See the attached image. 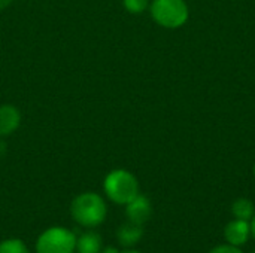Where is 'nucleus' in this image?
<instances>
[{"instance_id": "obj_17", "label": "nucleus", "mask_w": 255, "mask_h": 253, "mask_svg": "<svg viewBox=\"0 0 255 253\" xmlns=\"http://www.w3.org/2000/svg\"><path fill=\"white\" fill-rule=\"evenodd\" d=\"M121 253H143V252H140V251H136V249H124V251H121Z\"/></svg>"}, {"instance_id": "obj_2", "label": "nucleus", "mask_w": 255, "mask_h": 253, "mask_svg": "<svg viewBox=\"0 0 255 253\" xmlns=\"http://www.w3.org/2000/svg\"><path fill=\"white\" fill-rule=\"evenodd\" d=\"M103 192L115 204L126 206L140 191L136 176L126 169H115L109 171L103 180Z\"/></svg>"}, {"instance_id": "obj_9", "label": "nucleus", "mask_w": 255, "mask_h": 253, "mask_svg": "<svg viewBox=\"0 0 255 253\" xmlns=\"http://www.w3.org/2000/svg\"><path fill=\"white\" fill-rule=\"evenodd\" d=\"M102 249H103V240L93 230H88L82 233L79 237H76L75 253H102Z\"/></svg>"}, {"instance_id": "obj_11", "label": "nucleus", "mask_w": 255, "mask_h": 253, "mask_svg": "<svg viewBox=\"0 0 255 253\" xmlns=\"http://www.w3.org/2000/svg\"><path fill=\"white\" fill-rule=\"evenodd\" d=\"M0 253H30L21 239H6L0 242Z\"/></svg>"}, {"instance_id": "obj_16", "label": "nucleus", "mask_w": 255, "mask_h": 253, "mask_svg": "<svg viewBox=\"0 0 255 253\" xmlns=\"http://www.w3.org/2000/svg\"><path fill=\"white\" fill-rule=\"evenodd\" d=\"M251 236L255 239V216L251 219Z\"/></svg>"}, {"instance_id": "obj_3", "label": "nucleus", "mask_w": 255, "mask_h": 253, "mask_svg": "<svg viewBox=\"0 0 255 253\" xmlns=\"http://www.w3.org/2000/svg\"><path fill=\"white\" fill-rule=\"evenodd\" d=\"M149 10L152 19L164 28H179L190 16L185 0H152Z\"/></svg>"}, {"instance_id": "obj_14", "label": "nucleus", "mask_w": 255, "mask_h": 253, "mask_svg": "<svg viewBox=\"0 0 255 253\" xmlns=\"http://www.w3.org/2000/svg\"><path fill=\"white\" fill-rule=\"evenodd\" d=\"M102 253H121V251L115 246H108V248H103Z\"/></svg>"}, {"instance_id": "obj_15", "label": "nucleus", "mask_w": 255, "mask_h": 253, "mask_svg": "<svg viewBox=\"0 0 255 253\" xmlns=\"http://www.w3.org/2000/svg\"><path fill=\"white\" fill-rule=\"evenodd\" d=\"M13 0H0V9H4V7H7L10 3H12Z\"/></svg>"}, {"instance_id": "obj_6", "label": "nucleus", "mask_w": 255, "mask_h": 253, "mask_svg": "<svg viewBox=\"0 0 255 253\" xmlns=\"http://www.w3.org/2000/svg\"><path fill=\"white\" fill-rule=\"evenodd\" d=\"M224 237L229 245L233 246H244L250 237H251V224L250 221H242V219H233L226 225L224 230Z\"/></svg>"}, {"instance_id": "obj_8", "label": "nucleus", "mask_w": 255, "mask_h": 253, "mask_svg": "<svg viewBox=\"0 0 255 253\" xmlns=\"http://www.w3.org/2000/svg\"><path fill=\"white\" fill-rule=\"evenodd\" d=\"M21 124V113L12 104L0 106V137L10 136Z\"/></svg>"}, {"instance_id": "obj_12", "label": "nucleus", "mask_w": 255, "mask_h": 253, "mask_svg": "<svg viewBox=\"0 0 255 253\" xmlns=\"http://www.w3.org/2000/svg\"><path fill=\"white\" fill-rule=\"evenodd\" d=\"M123 4L127 12L139 15L149 6V0H123Z\"/></svg>"}, {"instance_id": "obj_7", "label": "nucleus", "mask_w": 255, "mask_h": 253, "mask_svg": "<svg viewBox=\"0 0 255 253\" xmlns=\"http://www.w3.org/2000/svg\"><path fill=\"white\" fill-rule=\"evenodd\" d=\"M143 237V225L134 224V222H124L117 230V242L124 249L134 248Z\"/></svg>"}, {"instance_id": "obj_13", "label": "nucleus", "mask_w": 255, "mask_h": 253, "mask_svg": "<svg viewBox=\"0 0 255 253\" xmlns=\"http://www.w3.org/2000/svg\"><path fill=\"white\" fill-rule=\"evenodd\" d=\"M209 253H244L241 251V248L238 246H233V245H220V246H215Z\"/></svg>"}, {"instance_id": "obj_1", "label": "nucleus", "mask_w": 255, "mask_h": 253, "mask_svg": "<svg viewBox=\"0 0 255 253\" xmlns=\"http://www.w3.org/2000/svg\"><path fill=\"white\" fill-rule=\"evenodd\" d=\"M70 216L82 228L93 230L106 221L108 204L105 198L96 192H82L73 198L70 204Z\"/></svg>"}, {"instance_id": "obj_19", "label": "nucleus", "mask_w": 255, "mask_h": 253, "mask_svg": "<svg viewBox=\"0 0 255 253\" xmlns=\"http://www.w3.org/2000/svg\"><path fill=\"white\" fill-rule=\"evenodd\" d=\"M253 253H255V251H254V252H253Z\"/></svg>"}, {"instance_id": "obj_4", "label": "nucleus", "mask_w": 255, "mask_h": 253, "mask_svg": "<svg viewBox=\"0 0 255 253\" xmlns=\"http://www.w3.org/2000/svg\"><path fill=\"white\" fill-rule=\"evenodd\" d=\"M36 253H75L76 236L66 227H49L36 240Z\"/></svg>"}, {"instance_id": "obj_10", "label": "nucleus", "mask_w": 255, "mask_h": 253, "mask_svg": "<svg viewBox=\"0 0 255 253\" xmlns=\"http://www.w3.org/2000/svg\"><path fill=\"white\" fill-rule=\"evenodd\" d=\"M232 213L235 219H242V221H250L255 216L254 203L248 198H239L233 203L232 206Z\"/></svg>"}, {"instance_id": "obj_5", "label": "nucleus", "mask_w": 255, "mask_h": 253, "mask_svg": "<svg viewBox=\"0 0 255 253\" xmlns=\"http://www.w3.org/2000/svg\"><path fill=\"white\" fill-rule=\"evenodd\" d=\"M151 215H152L151 201L146 195L140 192L130 203L126 204V216H127V221L130 222L145 225L149 221Z\"/></svg>"}, {"instance_id": "obj_18", "label": "nucleus", "mask_w": 255, "mask_h": 253, "mask_svg": "<svg viewBox=\"0 0 255 253\" xmlns=\"http://www.w3.org/2000/svg\"><path fill=\"white\" fill-rule=\"evenodd\" d=\"M254 176H255V164H254Z\"/></svg>"}]
</instances>
